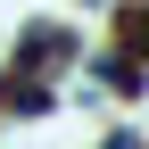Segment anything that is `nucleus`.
Masks as SVG:
<instances>
[{"mask_svg":"<svg viewBox=\"0 0 149 149\" xmlns=\"http://www.w3.org/2000/svg\"><path fill=\"white\" fill-rule=\"evenodd\" d=\"M83 58V42H74L66 25H33L25 42H17V66H8V83H50L58 66H74Z\"/></svg>","mask_w":149,"mask_h":149,"instance_id":"obj_1","label":"nucleus"},{"mask_svg":"<svg viewBox=\"0 0 149 149\" xmlns=\"http://www.w3.org/2000/svg\"><path fill=\"white\" fill-rule=\"evenodd\" d=\"M91 83H100L108 100H133V91H141V50H108V58L91 66Z\"/></svg>","mask_w":149,"mask_h":149,"instance_id":"obj_2","label":"nucleus"}]
</instances>
